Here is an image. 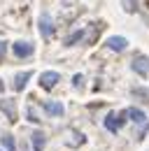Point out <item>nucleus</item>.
I'll use <instances>...</instances> for the list:
<instances>
[{"label": "nucleus", "mask_w": 149, "mask_h": 151, "mask_svg": "<svg viewBox=\"0 0 149 151\" xmlns=\"http://www.w3.org/2000/svg\"><path fill=\"white\" fill-rule=\"evenodd\" d=\"M12 54H14L17 58H28V56H33V44H30V42H14Z\"/></svg>", "instance_id": "obj_3"}, {"label": "nucleus", "mask_w": 149, "mask_h": 151, "mask_svg": "<svg viewBox=\"0 0 149 151\" xmlns=\"http://www.w3.org/2000/svg\"><path fill=\"white\" fill-rule=\"evenodd\" d=\"M70 137H68V144L70 147H79V144H84V135L82 132H77V130H72V132H68Z\"/></svg>", "instance_id": "obj_11"}, {"label": "nucleus", "mask_w": 149, "mask_h": 151, "mask_svg": "<svg viewBox=\"0 0 149 151\" xmlns=\"http://www.w3.org/2000/svg\"><path fill=\"white\" fill-rule=\"evenodd\" d=\"M2 144H5V149H7V151H17V144H14L12 135H2Z\"/></svg>", "instance_id": "obj_14"}, {"label": "nucleus", "mask_w": 149, "mask_h": 151, "mask_svg": "<svg viewBox=\"0 0 149 151\" xmlns=\"http://www.w3.org/2000/svg\"><path fill=\"white\" fill-rule=\"evenodd\" d=\"M58 79H61V75H58V72L47 70V72H42V75H40V86L49 91V88H54L56 84H58Z\"/></svg>", "instance_id": "obj_1"}, {"label": "nucleus", "mask_w": 149, "mask_h": 151, "mask_svg": "<svg viewBox=\"0 0 149 151\" xmlns=\"http://www.w3.org/2000/svg\"><path fill=\"white\" fill-rule=\"evenodd\" d=\"M40 33H42L44 40H49L54 35V19H51L49 14H42V17H40Z\"/></svg>", "instance_id": "obj_2"}, {"label": "nucleus", "mask_w": 149, "mask_h": 151, "mask_svg": "<svg viewBox=\"0 0 149 151\" xmlns=\"http://www.w3.org/2000/svg\"><path fill=\"white\" fill-rule=\"evenodd\" d=\"M28 119H30V121H40V116H37V107H33V105L28 107Z\"/></svg>", "instance_id": "obj_16"}, {"label": "nucleus", "mask_w": 149, "mask_h": 151, "mask_svg": "<svg viewBox=\"0 0 149 151\" xmlns=\"http://www.w3.org/2000/svg\"><path fill=\"white\" fill-rule=\"evenodd\" d=\"M35 151H40V149H35Z\"/></svg>", "instance_id": "obj_21"}, {"label": "nucleus", "mask_w": 149, "mask_h": 151, "mask_svg": "<svg viewBox=\"0 0 149 151\" xmlns=\"http://www.w3.org/2000/svg\"><path fill=\"white\" fill-rule=\"evenodd\" d=\"M130 68L137 72V75H149V58L147 56H135L133 58V63H130Z\"/></svg>", "instance_id": "obj_4"}, {"label": "nucleus", "mask_w": 149, "mask_h": 151, "mask_svg": "<svg viewBox=\"0 0 149 151\" xmlns=\"http://www.w3.org/2000/svg\"><path fill=\"white\" fill-rule=\"evenodd\" d=\"M2 88H5V84H2V79H0V93H2Z\"/></svg>", "instance_id": "obj_20"}, {"label": "nucleus", "mask_w": 149, "mask_h": 151, "mask_svg": "<svg viewBox=\"0 0 149 151\" xmlns=\"http://www.w3.org/2000/svg\"><path fill=\"white\" fill-rule=\"evenodd\" d=\"M0 112L7 114V119H17V102H14V98H5V100H0Z\"/></svg>", "instance_id": "obj_6"}, {"label": "nucleus", "mask_w": 149, "mask_h": 151, "mask_svg": "<svg viewBox=\"0 0 149 151\" xmlns=\"http://www.w3.org/2000/svg\"><path fill=\"white\" fill-rule=\"evenodd\" d=\"M124 9H128V12H135L137 7H135V0H124Z\"/></svg>", "instance_id": "obj_17"}, {"label": "nucleus", "mask_w": 149, "mask_h": 151, "mask_svg": "<svg viewBox=\"0 0 149 151\" xmlns=\"http://www.w3.org/2000/svg\"><path fill=\"white\" fill-rule=\"evenodd\" d=\"M84 37V30H74L72 35H68V40H65V44L70 47V44H77V40H82Z\"/></svg>", "instance_id": "obj_13"}, {"label": "nucleus", "mask_w": 149, "mask_h": 151, "mask_svg": "<svg viewBox=\"0 0 149 151\" xmlns=\"http://www.w3.org/2000/svg\"><path fill=\"white\" fill-rule=\"evenodd\" d=\"M121 123H124V119L116 116V114H107V116H105V128H107L110 132H116L119 128H121Z\"/></svg>", "instance_id": "obj_8"}, {"label": "nucleus", "mask_w": 149, "mask_h": 151, "mask_svg": "<svg viewBox=\"0 0 149 151\" xmlns=\"http://www.w3.org/2000/svg\"><path fill=\"white\" fill-rule=\"evenodd\" d=\"M133 95L140 100H149V88H133Z\"/></svg>", "instance_id": "obj_15"}, {"label": "nucleus", "mask_w": 149, "mask_h": 151, "mask_svg": "<svg viewBox=\"0 0 149 151\" xmlns=\"http://www.w3.org/2000/svg\"><path fill=\"white\" fill-rule=\"evenodd\" d=\"M28 79H30V72H19L17 77H14V91H23L26 88V84H28Z\"/></svg>", "instance_id": "obj_10"}, {"label": "nucleus", "mask_w": 149, "mask_h": 151, "mask_svg": "<svg viewBox=\"0 0 149 151\" xmlns=\"http://www.w3.org/2000/svg\"><path fill=\"white\" fill-rule=\"evenodd\" d=\"M2 56H5V42H0V60H2Z\"/></svg>", "instance_id": "obj_19"}, {"label": "nucleus", "mask_w": 149, "mask_h": 151, "mask_svg": "<svg viewBox=\"0 0 149 151\" xmlns=\"http://www.w3.org/2000/svg\"><path fill=\"white\" fill-rule=\"evenodd\" d=\"M72 84H74V88H79V86L84 84V77H82V75H74L72 77Z\"/></svg>", "instance_id": "obj_18"}, {"label": "nucleus", "mask_w": 149, "mask_h": 151, "mask_svg": "<svg viewBox=\"0 0 149 151\" xmlns=\"http://www.w3.org/2000/svg\"><path fill=\"white\" fill-rule=\"evenodd\" d=\"M124 116H128L133 123H137V126H145L147 123V114L142 112V109H137V107H128L126 112H124Z\"/></svg>", "instance_id": "obj_5"}, {"label": "nucleus", "mask_w": 149, "mask_h": 151, "mask_svg": "<svg viewBox=\"0 0 149 151\" xmlns=\"http://www.w3.org/2000/svg\"><path fill=\"white\" fill-rule=\"evenodd\" d=\"M44 109H47V114H51V116H63V112H65V107L61 102H56V100L44 102Z\"/></svg>", "instance_id": "obj_9"}, {"label": "nucleus", "mask_w": 149, "mask_h": 151, "mask_svg": "<svg viewBox=\"0 0 149 151\" xmlns=\"http://www.w3.org/2000/svg\"><path fill=\"white\" fill-rule=\"evenodd\" d=\"M30 139H33V144H35V149H42V144H44V132H33V137H30Z\"/></svg>", "instance_id": "obj_12"}, {"label": "nucleus", "mask_w": 149, "mask_h": 151, "mask_svg": "<svg viewBox=\"0 0 149 151\" xmlns=\"http://www.w3.org/2000/svg\"><path fill=\"white\" fill-rule=\"evenodd\" d=\"M107 47H110L112 51H124L128 47V40L121 37V35H112V37H107Z\"/></svg>", "instance_id": "obj_7"}]
</instances>
